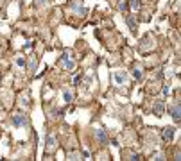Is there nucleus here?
I'll list each match as a JSON object with an SVG mask.
<instances>
[{
  "mask_svg": "<svg viewBox=\"0 0 181 161\" xmlns=\"http://www.w3.org/2000/svg\"><path fill=\"white\" fill-rule=\"evenodd\" d=\"M59 61H61V63H63V66H65V68H68V70H72V68H74V65H75V63H74V61H72L66 54H65V56H61V57H59Z\"/></svg>",
  "mask_w": 181,
  "mask_h": 161,
  "instance_id": "obj_2",
  "label": "nucleus"
},
{
  "mask_svg": "<svg viewBox=\"0 0 181 161\" xmlns=\"http://www.w3.org/2000/svg\"><path fill=\"white\" fill-rule=\"evenodd\" d=\"M29 68H31V72H34V70H36V61H34V59H31V65H29Z\"/></svg>",
  "mask_w": 181,
  "mask_h": 161,
  "instance_id": "obj_15",
  "label": "nucleus"
},
{
  "mask_svg": "<svg viewBox=\"0 0 181 161\" xmlns=\"http://www.w3.org/2000/svg\"><path fill=\"white\" fill-rule=\"evenodd\" d=\"M48 4V0H36V5L38 7H41V5H47Z\"/></svg>",
  "mask_w": 181,
  "mask_h": 161,
  "instance_id": "obj_14",
  "label": "nucleus"
},
{
  "mask_svg": "<svg viewBox=\"0 0 181 161\" xmlns=\"http://www.w3.org/2000/svg\"><path fill=\"white\" fill-rule=\"evenodd\" d=\"M54 143H56V138H54V136H48V138H47V145H48V147H54Z\"/></svg>",
  "mask_w": 181,
  "mask_h": 161,
  "instance_id": "obj_12",
  "label": "nucleus"
},
{
  "mask_svg": "<svg viewBox=\"0 0 181 161\" xmlns=\"http://www.w3.org/2000/svg\"><path fill=\"white\" fill-rule=\"evenodd\" d=\"M171 115L174 116L176 122H180V102H176L174 106H171Z\"/></svg>",
  "mask_w": 181,
  "mask_h": 161,
  "instance_id": "obj_5",
  "label": "nucleus"
},
{
  "mask_svg": "<svg viewBox=\"0 0 181 161\" xmlns=\"http://www.w3.org/2000/svg\"><path fill=\"white\" fill-rule=\"evenodd\" d=\"M126 77H127V75H126L124 72H115V73H113V79H115L117 82H124Z\"/></svg>",
  "mask_w": 181,
  "mask_h": 161,
  "instance_id": "obj_8",
  "label": "nucleus"
},
{
  "mask_svg": "<svg viewBox=\"0 0 181 161\" xmlns=\"http://www.w3.org/2000/svg\"><path fill=\"white\" fill-rule=\"evenodd\" d=\"M13 125H14V127H23V125H27V116H25V115H14V116H13Z\"/></svg>",
  "mask_w": 181,
  "mask_h": 161,
  "instance_id": "obj_1",
  "label": "nucleus"
},
{
  "mask_svg": "<svg viewBox=\"0 0 181 161\" xmlns=\"http://www.w3.org/2000/svg\"><path fill=\"white\" fill-rule=\"evenodd\" d=\"M133 75H135V79H138V81L142 79V72H140L138 68H135V70H133Z\"/></svg>",
  "mask_w": 181,
  "mask_h": 161,
  "instance_id": "obj_10",
  "label": "nucleus"
},
{
  "mask_svg": "<svg viewBox=\"0 0 181 161\" xmlns=\"http://www.w3.org/2000/svg\"><path fill=\"white\" fill-rule=\"evenodd\" d=\"M131 7L133 9H138L140 7V0H131Z\"/></svg>",
  "mask_w": 181,
  "mask_h": 161,
  "instance_id": "obj_13",
  "label": "nucleus"
},
{
  "mask_svg": "<svg viewBox=\"0 0 181 161\" xmlns=\"http://www.w3.org/2000/svg\"><path fill=\"white\" fill-rule=\"evenodd\" d=\"M31 104V100H27V97H23L22 99V106H29Z\"/></svg>",
  "mask_w": 181,
  "mask_h": 161,
  "instance_id": "obj_16",
  "label": "nucleus"
},
{
  "mask_svg": "<svg viewBox=\"0 0 181 161\" xmlns=\"http://www.w3.org/2000/svg\"><path fill=\"white\" fill-rule=\"evenodd\" d=\"M126 22H127L129 29H131L133 32H136V22H135V18H133V16H127V18H126Z\"/></svg>",
  "mask_w": 181,
  "mask_h": 161,
  "instance_id": "obj_9",
  "label": "nucleus"
},
{
  "mask_svg": "<svg viewBox=\"0 0 181 161\" xmlns=\"http://www.w3.org/2000/svg\"><path fill=\"white\" fill-rule=\"evenodd\" d=\"M95 136H97V140L101 143H108V136H106L104 129H95Z\"/></svg>",
  "mask_w": 181,
  "mask_h": 161,
  "instance_id": "obj_4",
  "label": "nucleus"
},
{
  "mask_svg": "<svg viewBox=\"0 0 181 161\" xmlns=\"http://www.w3.org/2000/svg\"><path fill=\"white\" fill-rule=\"evenodd\" d=\"M63 97H65V100H66V102H72V93H70L68 90H66V91L63 93Z\"/></svg>",
  "mask_w": 181,
  "mask_h": 161,
  "instance_id": "obj_11",
  "label": "nucleus"
},
{
  "mask_svg": "<svg viewBox=\"0 0 181 161\" xmlns=\"http://www.w3.org/2000/svg\"><path fill=\"white\" fill-rule=\"evenodd\" d=\"M118 7H120V9H126V2H124V0H122V2H120V4H118Z\"/></svg>",
  "mask_w": 181,
  "mask_h": 161,
  "instance_id": "obj_20",
  "label": "nucleus"
},
{
  "mask_svg": "<svg viewBox=\"0 0 181 161\" xmlns=\"http://www.w3.org/2000/svg\"><path fill=\"white\" fill-rule=\"evenodd\" d=\"M129 160L136 161V160H140V156H138V154H131V156H129Z\"/></svg>",
  "mask_w": 181,
  "mask_h": 161,
  "instance_id": "obj_17",
  "label": "nucleus"
},
{
  "mask_svg": "<svg viewBox=\"0 0 181 161\" xmlns=\"http://www.w3.org/2000/svg\"><path fill=\"white\" fill-rule=\"evenodd\" d=\"M50 113H52V115H54V116H57V115H61V111H59V109H52V111H50Z\"/></svg>",
  "mask_w": 181,
  "mask_h": 161,
  "instance_id": "obj_18",
  "label": "nucleus"
},
{
  "mask_svg": "<svg viewBox=\"0 0 181 161\" xmlns=\"http://www.w3.org/2000/svg\"><path fill=\"white\" fill-rule=\"evenodd\" d=\"M163 138H165L167 142H171V140L174 138V129H172V127H165V129H163Z\"/></svg>",
  "mask_w": 181,
  "mask_h": 161,
  "instance_id": "obj_6",
  "label": "nucleus"
},
{
  "mask_svg": "<svg viewBox=\"0 0 181 161\" xmlns=\"http://www.w3.org/2000/svg\"><path fill=\"white\" fill-rule=\"evenodd\" d=\"M163 111H165V106H163V102H162V100H158V102L154 104V108H153V113H154V115H158V116H162V115H163Z\"/></svg>",
  "mask_w": 181,
  "mask_h": 161,
  "instance_id": "obj_3",
  "label": "nucleus"
},
{
  "mask_svg": "<svg viewBox=\"0 0 181 161\" xmlns=\"http://www.w3.org/2000/svg\"><path fill=\"white\" fill-rule=\"evenodd\" d=\"M88 158H90V152H88V151H84V152H83V160H88Z\"/></svg>",
  "mask_w": 181,
  "mask_h": 161,
  "instance_id": "obj_19",
  "label": "nucleus"
},
{
  "mask_svg": "<svg viewBox=\"0 0 181 161\" xmlns=\"http://www.w3.org/2000/svg\"><path fill=\"white\" fill-rule=\"evenodd\" d=\"M68 7H70V9H72V11H75V13H77V14H84V9H83V7H81V5H79V4H77V2H72V4H70V5H68Z\"/></svg>",
  "mask_w": 181,
  "mask_h": 161,
  "instance_id": "obj_7",
  "label": "nucleus"
}]
</instances>
